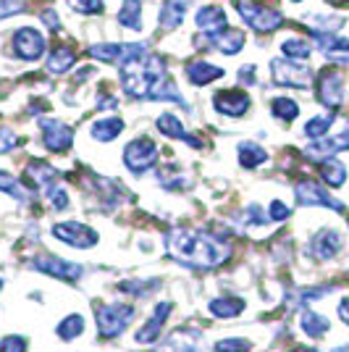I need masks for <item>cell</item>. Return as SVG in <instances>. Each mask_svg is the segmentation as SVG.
<instances>
[{
    "instance_id": "6da1fadb",
    "label": "cell",
    "mask_w": 349,
    "mask_h": 352,
    "mask_svg": "<svg viewBox=\"0 0 349 352\" xmlns=\"http://www.w3.org/2000/svg\"><path fill=\"white\" fill-rule=\"evenodd\" d=\"M166 250L179 263L192 268H216L229 258V242L203 229H171L166 234Z\"/></svg>"
},
{
    "instance_id": "7a4b0ae2",
    "label": "cell",
    "mask_w": 349,
    "mask_h": 352,
    "mask_svg": "<svg viewBox=\"0 0 349 352\" xmlns=\"http://www.w3.org/2000/svg\"><path fill=\"white\" fill-rule=\"evenodd\" d=\"M158 161V147L150 137H137L124 147V163L131 174H145Z\"/></svg>"
},
{
    "instance_id": "3957f363",
    "label": "cell",
    "mask_w": 349,
    "mask_h": 352,
    "mask_svg": "<svg viewBox=\"0 0 349 352\" xmlns=\"http://www.w3.org/2000/svg\"><path fill=\"white\" fill-rule=\"evenodd\" d=\"M271 76L281 87H297L307 89L313 85V72L307 66H300L289 58H273L271 60Z\"/></svg>"
},
{
    "instance_id": "277c9868",
    "label": "cell",
    "mask_w": 349,
    "mask_h": 352,
    "mask_svg": "<svg viewBox=\"0 0 349 352\" xmlns=\"http://www.w3.org/2000/svg\"><path fill=\"white\" fill-rule=\"evenodd\" d=\"M239 16L247 21L255 32H276L284 24V14L278 8H268V6H252L247 0L236 3Z\"/></svg>"
},
{
    "instance_id": "5b68a950",
    "label": "cell",
    "mask_w": 349,
    "mask_h": 352,
    "mask_svg": "<svg viewBox=\"0 0 349 352\" xmlns=\"http://www.w3.org/2000/svg\"><path fill=\"white\" fill-rule=\"evenodd\" d=\"M131 321H134L131 305H102V308H98V329H100V337L105 339L118 337Z\"/></svg>"
},
{
    "instance_id": "8992f818",
    "label": "cell",
    "mask_w": 349,
    "mask_h": 352,
    "mask_svg": "<svg viewBox=\"0 0 349 352\" xmlns=\"http://www.w3.org/2000/svg\"><path fill=\"white\" fill-rule=\"evenodd\" d=\"M53 234L58 236L63 245L69 248H79V250H89L98 245V232L89 229L87 223H79V221H63V223H56L53 226Z\"/></svg>"
},
{
    "instance_id": "52a82bcc",
    "label": "cell",
    "mask_w": 349,
    "mask_h": 352,
    "mask_svg": "<svg viewBox=\"0 0 349 352\" xmlns=\"http://www.w3.org/2000/svg\"><path fill=\"white\" fill-rule=\"evenodd\" d=\"M294 195H297V203H300V206H323V208H331V210L344 213V203L334 200L328 192L320 187V184L310 182V179L300 182V184L294 187Z\"/></svg>"
},
{
    "instance_id": "ba28073f",
    "label": "cell",
    "mask_w": 349,
    "mask_h": 352,
    "mask_svg": "<svg viewBox=\"0 0 349 352\" xmlns=\"http://www.w3.org/2000/svg\"><path fill=\"white\" fill-rule=\"evenodd\" d=\"M318 100L326 108L336 111L344 100V85H341V74L336 69H323L318 76Z\"/></svg>"
},
{
    "instance_id": "9c48e42d",
    "label": "cell",
    "mask_w": 349,
    "mask_h": 352,
    "mask_svg": "<svg viewBox=\"0 0 349 352\" xmlns=\"http://www.w3.org/2000/svg\"><path fill=\"white\" fill-rule=\"evenodd\" d=\"M14 53L24 60H37L45 53V37L34 27H21L14 34Z\"/></svg>"
},
{
    "instance_id": "30bf717a",
    "label": "cell",
    "mask_w": 349,
    "mask_h": 352,
    "mask_svg": "<svg viewBox=\"0 0 349 352\" xmlns=\"http://www.w3.org/2000/svg\"><path fill=\"white\" fill-rule=\"evenodd\" d=\"M34 268L43 271V274H47V276H56V279L69 281V284H74L76 279H82V274H85L82 265L69 263V261H63V258H53V255L37 258V261H34Z\"/></svg>"
},
{
    "instance_id": "8fae6325",
    "label": "cell",
    "mask_w": 349,
    "mask_h": 352,
    "mask_svg": "<svg viewBox=\"0 0 349 352\" xmlns=\"http://www.w3.org/2000/svg\"><path fill=\"white\" fill-rule=\"evenodd\" d=\"M40 129H43V145L50 150V153H66L74 142V132L60 124V121H50V118H43L40 121Z\"/></svg>"
},
{
    "instance_id": "7c38bea8",
    "label": "cell",
    "mask_w": 349,
    "mask_h": 352,
    "mask_svg": "<svg viewBox=\"0 0 349 352\" xmlns=\"http://www.w3.org/2000/svg\"><path fill=\"white\" fill-rule=\"evenodd\" d=\"M213 108L223 116H245V111L249 108V95L242 89H221L213 98Z\"/></svg>"
},
{
    "instance_id": "4fadbf2b",
    "label": "cell",
    "mask_w": 349,
    "mask_h": 352,
    "mask_svg": "<svg viewBox=\"0 0 349 352\" xmlns=\"http://www.w3.org/2000/svg\"><path fill=\"white\" fill-rule=\"evenodd\" d=\"M341 250V234L336 229H320L310 242V255L315 261H331Z\"/></svg>"
},
{
    "instance_id": "5bb4252c",
    "label": "cell",
    "mask_w": 349,
    "mask_h": 352,
    "mask_svg": "<svg viewBox=\"0 0 349 352\" xmlns=\"http://www.w3.org/2000/svg\"><path fill=\"white\" fill-rule=\"evenodd\" d=\"M197 27L203 30L205 37H218L229 30V16L218 6H205L197 11Z\"/></svg>"
},
{
    "instance_id": "9a60e30c",
    "label": "cell",
    "mask_w": 349,
    "mask_h": 352,
    "mask_svg": "<svg viewBox=\"0 0 349 352\" xmlns=\"http://www.w3.org/2000/svg\"><path fill=\"white\" fill-rule=\"evenodd\" d=\"M245 43H247V34L242 30H234V27H229L218 37H205V47H216L226 56H236L245 47Z\"/></svg>"
},
{
    "instance_id": "2e32d148",
    "label": "cell",
    "mask_w": 349,
    "mask_h": 352,
    "mask_svg": "<svg viewBox=\"0 0 349 352\" xmlns=\"http://www.w3.org/2000/svg\"><path fill=\"white\" fill-rule=\"evenodd\" d=\"M168 316H171V302H160L155 313H153V318L142 326V331H137V342H142V344L155 342L160 337V329H163V323H166Z\"/></svg>"
},
{
    "instance_id": "e0dca14e",
    "label": "cell",
    "mask_w": 349,
    "mask_h": 352,
    "mask_svg": "<svg viewBox=\"0 0 349 352\" xmlns=\"http://www.w3.org/2000/svg\"><path fill=\"white\" fill-rule=\"evenodd\" d=\"M187 6H190V0H166L160 8V30H179V24L187 16Z\"/></svg>"
},
{
    "instance_id": "ac0fdd59",
    "label": "cell",
    "mask_w": 349,
    "mask_h": 352,
    "mask_svg": "<svg viewBox=\"0 0 349 352\" xmlns=\"http://www.w3.org/2000/svg\"><path fill=\"white\" fill-rule=\"evenodd\" d=\"M184 74H187V79H190L192 85H210V82H216V79L223 76V69L207 63V60H192V63H187Z\"/></svg>"
},
{
    "instance_id": "d6986e66",
    "label": "cell",
    "mask_w": 349,
    "mask_h": 352,
    "mask_svg": "<svg viewBox=\"0 0 349 352\" xmlns=\"http://www.w3.org/2000/svg\"><path fill=\"white\" fill-rule=\"evenodd\" d=\"M200 339L197 331H187V329H179L171 337L166 339V344L158 352H203L194 342Z\"/></svg>"
},
{
    "instance_id": "ffe728a7",
    "label": "cell",
    "mask_w": 349,
    "mask_h": 352,
    "mask_svg": "<svg viewBox=\"0 0 349 352\" xmlns=\"http://www.w3.org/2000/svg\"><path fill=\"white\" fill-rule=\"evenodd\" d=\"M158 129L166 137H174V140H184V142H190L192 147H203V142L200 140H194V137H190V132L184 129V124L179 121V118L174 116V113H163V116L158 118Z\"/></svg>"
},
{
    "instance_id": "44dd1931",
    "label": "cell",
    "mask_w": 349,
    "mask_h": 352,
    "mask_svg": "<svg viewBox=\"0 0 349 352\" xmlns=\"http://www.w3.org/2000/svg\"><path fill=\"white\" fill-rule=\"evenodd\" d=\"M118 24L131 32L142 30V0H124L118 11Z\"/></svg>"
},
{
    "instance_id": "7402d4cb",
    "label": "cell",
    "mask_w": 349,
    "mask_h": 352,
    "mask_svg": "<svg viewBox=\"0 0 349 352\" xmlns=\"http://www.w3.org/2000/svg\"><path fill=\"white\" fill-rule=\"evenodd\" d=\"M121 132H124V118H118V116L100 118V121L92 124V137L100 140V142H111V140H116Z\"/></svg>"
},
{
    "instance_id": "603a6c76",
    "label": "cell",
    "mask_w": 349,
    "mask_h": 352,
    "mask_svg": "<svg viewBox=\"0 0 349 352\" xmlns=\"http://www.w3.org/2000/svg\"><path fill=\"white\" fill-rule=\"evenodd\" d=\"M76 60V53H74L69 45H58L53 53H50V58H47V72L50 74H63L71 69V63Z\"/></svg>"
},
{
    "instance_id": "cb8c5ba5",
    "label": "cell",
    "mask_w": 349,
    "mask_h": 352,
    "mask_svg": "<svg viewBox=\"0 0 349 352\" xmlns=\"http://www.w3.org/2000/svg\"><path fill=\"white\" fill-rule=\"evenodd\" d=\"M207 310L216 318H236L245 310V302L242 300H234V297H218V300H210Z\"/></svg>"
},
{
    "instance_id": "d4e9b609",
    "label": "cell",
    "mask_w": 349,
    "mask_h": 352,
    "mask_svg": "<svg viewBox=\"0 0 349 352\" xmlns=\"http://www.w3.org/2000/svg\"><path fill=\"white\" fill-rule=\"evenodd\" d=\"M320 176H323V182H326L328 187H341V184L347 182V168H344L341 161L328 158V161L320 163Z\"/></svg>"
},
{
    "instance_id": "484cf974",
    "label": "cell",
    "mask_w": 349,
    "mask_h": 352,
    "mask_svg": "<svg viewBox=\"0 0 349 352\" xmlns=\"http://www.w3.org/2000/svg\"><path fill=\"white\" fill-rule=\"evenodd\" d=\"M265 161H268V153H265L258 142H242V145H239V163H242L245 168H258V166H262Z\"/></svg>"
},
{
    "instance_id": "4316f807",
    "label": "cell",
    "mask_w": 349,
    "mask_h": 352,
    "mask_svg": "<svg viewBox=\"0 0 349 352\" xmlns=\"http://www.w3.org/2000/svg\"><path fill=\"white\" fill-rule=\"evenodd\" d=\"M302 329H305V334L307 337H313V339H320V337H326L328 334V318H323L320 313H315V310H305L302 313Z\"/></svg>"
},
{
    "instance_id": "83f0119b",
    "label": "cell",
    "mask_w": 349,
    "mask_h": 352,
    "mask_svg": "<svg viewBox=\"0 0 349 352\" xmlns=\"http://www.w3.org/2000/svg\"><path fill=\"white\" fill-rule=\"evenodd\" d=\"M85 334V318L79 316V313H71L69 318H63L58 326V337L63 342H71V339L82 337Z\"/></svg>"
},
{
    "instance_id": "f1b7e54d",
    "label": "cell",
    "mask_w": 349,
    "mask_h": 352,
    "mask_svg": "<svg viewBox=\"0 0 349 352\" xmlns=\"http://www.w3.org/2000/svg\"><path fill=\"white\" fill-rule=\"evenodd\" d=\"M336 121L334 113H326V116H315L310 118L305 124V134L310 137V140H323L326 134H328V129H331V124Z\"/></svg>"
},
{
    "instance_id": "f546056e",
    "label": "cell",
    "mask_w": 349,
    "mask_h": 352,
    "mask_svg": "<svg viewBox=\"0 0 349 352\" xmlns=\"http://www.w3.org/2000/svg\"><path fill=\"white\" fill-rule=\"evenodd\" d=\"M281 50H284V56L289 60H305V58H310V53H313V45L305 43V40L291 37V40H286V43L281 45Z\"/></svg>"
},
{
    "instance_id": "4dcf8cb0",
    "label": "cell",
    "mask_w": 349,
    "mask_h": 352,
    "mask_svg": "<svg viewBox=\"0 0 349 352\" xmlns=\"http://www.w3.org/2000/svg\"><path fill=\"white\" fill-rule=\"evenodd\" d=\"M271 111H273V116L281 118V121H294V118L300 116V105L294 103L291 98H273Z\"/></svg>"
},
{
    "instance_id": "1f68e13d",
    "label": "cell",
    "mask_w": 349,
    "mask_h": 352,
    "mask_svg": "<svg viewBox=\"0 0 349 352\" xmlns=\"http://www.w3.org/2000/svg\"><path fill=\"white\" fill-rule=\"evenodd\" d=\"M0 190H3V192H11L16 200H21V203H27V200H30V195L24 192L21 182H19L16 176L5 174V171H0Z\"/></svg>"
},
{
    "instance_id": "d6a6232c",
    "label": "cell",
    "mask_w": 349,
    "mask_h": 352,
    "mask_svg": "<svg viewBox=\"0 0 349 352\" xmlns=\"http://www.w3.org/2000/svg\"><path fill=\"white\" fill-rule=\"evenodd\" d=\"M118 289L124 294H131V297H145V294L158 289V281H124Z\"/></svg>"
},
{
    "instance_id": "836d02e7",
    "label": "cell",
    "mask_w": 349,
    "mask_h": 352,
    "mask_svg": "<svg viewBox=\"0 0 349 352\" xmlns=\"http://www.w3.org/2000/svg\"><path fill=\"white\" fill-rule=\"evenodd\" d=\"M69 6H71L74 11H79V14L85 16L102 14L105 11V0H69Z\"/></svg>"
},
{
    "instance_id": "e575fe53",
    "label": "cell",
    "mask_w": 349,
    "mask_h": 352,
    "mask_svg": "<svg viewBox=\"0 0 349 352\" xmlns=\"http://www.w3.org/2000/svg\"><path fill=\"white\" fill-rule=\"evenodd\" d=\"M216 352H249L247 339H221L216 344Z\"/></svg>"
},
{
    "instance_id": "d590c367",
    "label": "cell",
    "mask_w": 349,
    "mask_h": 352,
    "mask_svg": "<svg viewBox=\"0 0 349 352\" xmlns=\"http://www.w3.org/2000/svg\"><path fill=\"white\" fill-rule=\"evenodd\" d=\"M24 350H27V339L24 337L11 334V337L0 339V352H24Z\"/></svg>"
},
{
    "instance_id": "8d00e7d4",
    "label": "cell",
    "mask_w": 349,
    "mask_h": 352,
    "mask_svg": "<svg viewBox=\"0 0 349 352\" xmlns=\"http://www.w3.org/2000/svg\"><path fill=\"white\" fill-rule=\"evenodd\" d=\"M45 195L50 197V203H53L56 210H66V208H69V195H66V190H60L58 184H56L53 190H47Z\"/></svg>"
},
{
    "instance_id": "74e56055",
    "label": "cell",
    "mask_w": 349,
    "mask_h": 352,
    "mask_svg": "<svg viewBox=\"0 0 349 352\" xmlns=\"http://www.w3.org/2000/svg\"><path fill=\"white\" fill-rule=\"evenodd\" d=\"M19 147V134H14L11 129H0V155Z\"/></svg>"
},
{
    "instance_id": "f35d334b",
    "label": "cell",
    "mask_w": 349,
    "mask_h": 352,
    "mask_svg": "<svg viewBox=\"0 0 349 352\" xmlns=\"http://www.w3.org/2000/svg\"><path fill=\"white\" fill-rule=\"evenodd\" d=\"M289 216H291V210L284 206L281 200H273V203H271V208H268V219H271V221H286Z\"/></svg>"
},
{
    "instance_id": "ab89813d",
    "label": "cell",
    "mask_w": 349,
    "mask_h": 352,
    "mask_svg": "<svg viewBox=\"0 0 349 352\" xmlns=\"http://www.w3.org/2000/svg\"><path fill=\"white\" fill-rule=\"evenodd\" d=\"M21 11H24L21 0H0V19L14 16V14H21Z\"/></svg>"
},
{
    "instance_id": "60d3db41",
    "label": "cell",
    "mask_w": 349,
    "mask_h": 352,
    "mask_svg": "<svg viewBox=\"0 0 349 352\" xmlns=\"http://www.w3.org/2000/svg\"><path fill=\"white\" fill-rule=\"evenodd\" d=\"M239 82H242V85H255V82H258L255 66H242V69H239Z\"/></svg>"
},
{
    "instance_id": "b9f144b4",
    "label": "cell",
    "mask_w": 349,
    "mask_h": 352,
    "mask_svg": "<svg viewBox=\"0 0 349 352\" xmlns=\"http://www.w3.org/2000/svg\"><path fill=\"white\" fill-rule=\"evenodd\" d=\"M339 318L349 326V297H344V300L339 302Z\"/></svg>"
},
{
    "instance_id": "7bdbcfd3",
    "label": "cell",
    "mask_w": 349,
    "mask_h": 352,
    "mask_svg": "<svg viewBox=\"0 0 349 352\" xmlns=\"http://www.w3.org/2000/svg\"><path fill=\"white\" fill-rule=\"evenodd\" d=\"M331 6H344V3H349V0H328Z\"/></svg>"
},
{
    "instance_id": "ee69618b",
    "label": "cell",
    "mask_w": 349,
    "mask_h": 352,
    "mask_svg": "<svg viewBox=\"0 0 349 352\" xmlns=\"http://www.w3.org/2000/svg\"><path fill=\"white\" fill-rule=\"evenodd\" d=\"M334 352H349V344H347V347H336Z\"/></svg>"
},
{
    "instance_id": "f6af8a7d",
    "label": "cell",
    "mask_w": 349,
    "mask_h": 352,
    "mask_svg": "<svg viewBox=\"0 0 349 352\" xmlns=\"http://www.w3.org/2000/svg\"><path fill=\"white\" fill-rule=\"evenodd\" d=\"M297 352H318V350H307V347H300Z\"/></svg>"
},
{
    "instance_id": "bcb514c9",
    "label": "cell",
    "mask_w": 349,
    "mask_h": 352,
    "mask_svg": "<svg viewBox=\"0 0 349 352\" xmlns=\"http://www.w3.org/2000/svg\"><path fill=\"white\" fill-rule=\"evenodd\" d=\"M0 287H3V281H0Z\"/></svg>"
},
{
    "instance_id": "7dc6e473",
    "label": "cell",
    "mask_w": 349,
    "mask_h": 352,
    "mask_svg": "<svg viewBox=\"0 0 349 352\" xmlns=\"http://www.w3.org/2000/svg\"><path fill=\"white\" fill-rule=\"evenodd\" d=\"M294 3H300V0H294Z\"/></svg>"
}]
</instances>
